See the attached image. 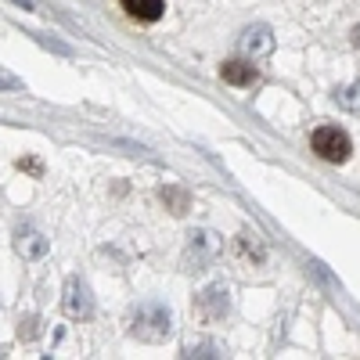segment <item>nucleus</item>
Segmentation results:
<instances>
[{"instance_id": "0eeeda50", "label": "nucleus", "mask_w": 360, "mask_h": 360, "mask_svg": "<svg viewBox=\"0 0 360 360\" xmlns=\"http://www.w3.org/2000/svg\"><path fill=\"white\" fill-rule=\"evenodd\" d=\"M242 47H245L249 54H266L270 47H274V40H270V29H263V25L249 29L245 40H242Z\"/></svg>"}, {"instance_id": "6e6552de", "label": "nucleus", "mask_w": 360, "mask_h": 360, "mask_svg": "<svg viewBox=\"0 0 360 360\" xmlns=\"http://www.w3.org/2000/svg\"><path fill=\"white\" fill-rule=\"evenodd\" d=\"M202 310L209 314V317H220L224 310H227V292L224 288H209V292H202Z\"/></svg>"}, {"instance_id": "f03ea898", "label": "nucleus", "mask_w": 360, "mask_h": 360, "mask_svg": "<svg viewBox=\"0 0 360 360\" xmlns=\"http://www.w3.org/2000/svg\"><path fill=\"white\" fill-rule=\"evenodd\" d=\"M134 335L141 339H162L169 335V310L159 303H148L134 314Z\"/></svg>"}, {"instance_id": "20e7f679", "label": "nucleus", "mask_w": 360, "mask_h": 360, "mask_svg": "<svg viewBox=\"0 0 360 360\" xmlns=\"http://www.w3.org/2000/svg\"><path fill=\"white\" fill-rule=\"evenodd\" d=\"M119 4L127 8V15L130 18H137V22H159L162 18V0H119Z\"/></svg>"}, {"instance_id": "7ed1b4c3", "label": "nucleus", "mask_w": 360, "mask_h": 360, "mask_svg": "<svg viewBox=\"0 0 360 360\" xmlns=\"http://www.w3.org/2000/svg\"><path fill=\"white\" fill-rule=\"evenodd\" d=\"M90 310H94V303H90L86 285L72 278L69 288H65V314H69V317H90Z\"/></svg>"}, {"instance_id": "9d476101", "label": "nucleus", "mask_w": 360, "mask_h": 360, "mask_svg": "<svg viewBox=\"0 0 360 360\" xmlns=\"http://www.w3.org/2000/svg\"><path fill=\"white\" fill-rule=\"evenodd\" d=\"M353 44H356V47H360V25H356V29H353Z\"/></svg>"}, {"instance_id": "f257e3e1", "label": "nucleus", "mask_w": 360, "mask_h": 360, "mask_svg": "<svg viewBox=\"0 0 360 360\" xmlns=\"http://www.w3.org/2000/svg\"><path fill=\"white\" fill-rule=\"evenodd\" d=\"M314 152L324 162H346L353 148H349L346 130H339V127H317L314 130Z\"/></svg>"}, {"instance_id": "39448f33", "label": "nucleus", "mask_w": 360, "mask_h": 360, "mask_svg": "<svg viewBox=\"0 0 360 360\" xmlns=\"http://www.w3.org/2000/svg\"><path fill=\"white\" fill-rule=\"evenodd\" d=\"M220 76H224L227 83H234V86H252V83L259 79L256 65H249V62H224V65H220Z\"/></svg>"}, {"instance_id": "423d86ee", "label": "nucleus", "mask_w": 360, "mask_h": 360, "mask_svg": "<svg viewBox=\"0 0 360 360\" xmlns=\"http://www.w3.org/2000/svg\"><path fill=\"white\" fill-rule=\"evenodd\" d=\"M15 249H18L22 256H29V259H37V256H44V252H47V238H40L37 231H25V234H18Z\"/></svg>"}, {"instance_id": "1a4fd4ad", "label": "nucleus", "mask_w": 360, "mask_h": 360, "mask_svg": "<svg viewBox=\"0 0 360 360\" xmlns=\"http://www.w3.org/2000/svg\"><path fill=\"white\" fill-rule=\"evenodd\" d=\"M339 105H346V108H360V83H353L346 94H339Z\"/></svg>"}]
</instances>
